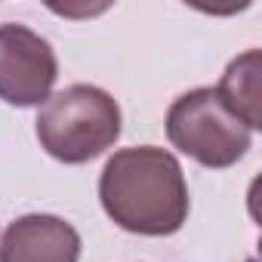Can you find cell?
I'll return each instance as SVG.
<instances>
[{
    "label": "cell",
    "instance_id": "6da1fadb",
    "mask_svg": "<svg viewBox=\"0 0 262 262\" xmlns=\"http://www.w3.org/2000/svg\"><path fill=\"white\" fill-rule=\"evenodd\" d=\"M105 213L133 234L167 237L188 219V185L179 161L155 145L120 148L99 176Z\"/></svg>",
    "mask_w": 262,
    "mask_h": 262
},
{
    "label": "cell",
    "instance_id": "7a4b0ae2",
    "mask_svg": "<svg viewBox=\"0 0 262 262\" xmlns=\"http://www.w3.org/2000/svg\"><path fill=\"white\" fill-rule=\"evenodd\" d=\"M120 105L93 83H74L53 93L37 114V139L62 164H86L120 136Z\"/></svg>",
    "mask_w": 262,
    "mask_h": 262
},
{
    "label": "cell",
    "instance_id": "3957f363",
    "mask_svg": "<svg viewBox=\"0 0 262 262\" xmlns=\"http://www.w3.org/2000/svg\"><path fill=\"white\" fill-rule=\"evenodd\" d=\"M167 136L182 155L210 170L234 167L253 145V133L228 111L216 86H198L170 105Z\"/></svg>",
    "mask_w": 262,
    "mask_h": 262
},
{
    "label": "cell",
    "instance_id": "277c9868",
    "mask_svg": "<svg viewBox=\"0 0 262 262\" xmlns=\"http://www.w3.org/2000/svg\"><path fill=\"white\" fill-rule=\"evenodd\" d=\"M59 77V62L47 37L7 22L0 25V99L31 108L50 99Z\"/></svg>",
    "mask_w": 262,
    "mask_h": 262
},
{
    "label": "cell",
    "instance_id": "5b68a950",
    "mask_svg": "<svg viewBox=\"0 0 262 262\" xmlns=\"http://www.w3.org/2000/svg\"><path fill=\"white\" fill-rule=\"evenodd\" d=\"M80 234L50 213H28L0 237V262H77Z\"/></svg>",
    "mask_w": 262,
    "mask_h": 262
},
{
    "label": "cell",
    "instance_id": "8992f818",
    "mask_svg": "<svg viewBox=\"0 0 262 262\" xmlns=\"http://www.w3.org/2000/svg\"><path fill=\"white\" fill-rule=\"evenodd\" d=\"M216 93L250 133L259 129L262 126V53L247 50L237 59H231Z\"/></svg>",
    "mask_w": 262,
    "mask_h": 262
}]
</instances>
